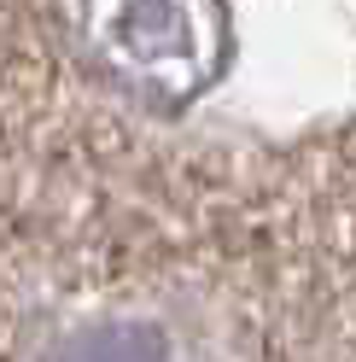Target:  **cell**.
Wrapping results in <instances>:
<instances>
[{
  "label": "cell",
  "instance_id": "obj_1",
  "mask_svg": "<svg viewBox=\"0 0 356 362\" xmlns=\"http://www.w3.org/2000/svg\"><path fill=\"white\" fill-rule=\"evenodd\" d=\"M64 362H175V351H170V339L152 333V327H105L100 339L71 345Z\"/></svg>",
  "mask_w": 356,
  "mask_h": 362
}]
</instances>
